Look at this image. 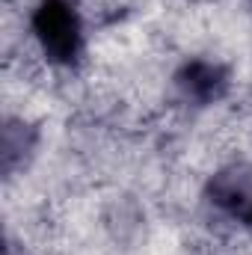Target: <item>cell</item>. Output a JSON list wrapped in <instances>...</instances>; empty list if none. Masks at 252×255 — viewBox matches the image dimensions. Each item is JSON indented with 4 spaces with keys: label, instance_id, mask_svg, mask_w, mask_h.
<instances>
[{
    "label": "cell",
    "instance_id": "6da1fadb",
    "mask_svg": "<svg viewBox=\"0 0 252 255\" xmlns=\"http://www.w3.org/2000/svg\"><path fill=\"white\" fill-rule=\"evenodd\" d=\"M33 30L54 63H71L80 54V21L65 0H42L33 15Z\"/></svg>",
    "mask_w": 252,
    "mask_h": 255
},
{
    "label": "cell",
    "instance_id": "7a4b0ae2",
    "mask_svg": "<svg viewBox=\"0 0 252 255\" xmlns=\"http://www.w3.org/2000/svg\"><path fill=\"white\" fill-rule=\"evenodd\" d=\"M181 86L187 89V95H193V98L211 101V98H217L223 92V74H220V68H214L208 63H193L181 74Z\"/></svg>",
    "mask_w": 252,
    "mask_h": 255
},
{
    "label": "cell",
    "instance_id": "3957f363",
    "mask_svg": "<svg viewBox=\"0 0 252 255\" xmlns=\"http://www.w3.org/2000/svg\"><path fill=\"white\" fill-rule=\"evenodd\" d=\"M241 214H244V220H247V223H252V208H244Z\"/></svg>",
    "mask_w": 252,
    "mask_h": 255
}]
</instances>
